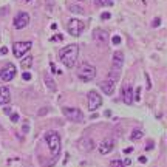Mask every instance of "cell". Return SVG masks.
Segmentation results:
<instances>
[{
  "instance_id": "9",
  "label": "cell",
  "mask_w": 167,
  "mask_h": 167,
  "mask_svg": "<svg viewBox=\"0 0 167 167\" xmlns=\"http://www.w3.org/2000/svg\"><path fill=\"white\" fill-rule=\"evenodd\" d=\"M16 76V67L13 63H8V65H5L2 70H0V79L3 80V82H11Z\"/></svg>"
},
{
  "instance_id": "21",
  "label": "cell",
  "mask_w": 167,
  "mask_h": 167,
  "mask_svg": "<svg viewBox=\"0 0 167 167\" xmlns=\"http://www.w3.org/2000/svg\"><path fill=\"white\" fill-rule=\"evenodd\" d=\"M110 167H125V166H124V163L119 159H113L110 163Z\"/></svg>"
},
{
  "instance_id": "35",
  "label": "cell",
  "mask_w": 167,
  "mask_h": 167,
  "mask_svg": "<svg viewBox=\"0 0 167 167\" xmlns=\"http://www.w3.org/2000/svg\"><path fill=\"white\" fill-rule=\"evenodd\" d=\"M80 2H82V0H80Z\"/></svg>"
},
{
  "instance_id": "10",
  "label": "cell",
  "mask_w": 167,
  "mask_h": 167,
  "mask_svg": "<svg viewBox=\"0 0 167 167\" xmlns=\"http://www.w3.org/2000/svg\"><path fill=\"white\" fill-rule=\"evenodd\" d=\"M101 105H102L101 94H98L96 91H90L88 93V110L90 111H96Z\"/></svg>"
},
{
  "instance_id": "6",
  "label": "cell",
  "mask_w": 167,
  "mask_h": 167,
  "mask_svg": "<svg viewBox=\"0 0 167 167\" xmlns=\"http://www.w3.org/2000/svg\"><path fill=\"white\" fill-rule=\"evenodd\" d=\"M31 47H33V42L30 40H25V42H16L13 45V53L16 57H23L26 53L31 50Z\"/></svg>"
},
{
  "instance_id": "23",
  "label": "cell",
  "mask_w": 167,
  "mask_h": 167,
  "mask_svg": "<svg viewBox=\"0 0 167 167\" xmlns=\"http://www.w3.org/2000/svg\"><path fill=\"white\" fill-rule=\"evenodd\" d=\"M51 40H53V42H59V40H63V36H62V34H56V36H53V37H51Z\"/></svg>"
},
{
  "instance_id": "4",
  "label": "cell",
  "mask_w": 167,
  "mask_h": 167,
  "mask_svg": "<svg viewBox=\"0 0 167 167\" xmlns=\"http://www.w3.org/2000/svg\"><path fill=\"white\" fill-rule=\"evenodd\" d=\"M62 113H63V116H65L68 121H71V122H82L85 119L84 113L79 109H74V107H63Z\"/></svg>"
},
{
  "instance_id": "5",
  "label": "cell",
  "mask_w": 167,
  "mask_h": 167,
  "mask_svg": "<svg viewBox=\"0 0 167 167\" xmlns=\"http://www.w3.org/2000/svg\"><path fill=\"white\" fill-rule=\"evenodd\" d=\"M84 28H85V23L79 19H71L67 25V31L70 33V36H73V37H78V36L82 34Z\"/></svg>"
},
{
  "instance_id": "25",
  "label": "cell",
  "mask_w": 167,
  "mask_h": 167,
  "mask_svg": "<svg viewBox=\"0 0 167 167\" xmlns=\"http://www.w3.org/2000/svg\"><path fill=\"white\" fill-rule=\"evenodd\" d=\"M159 25H161V19H159V17H156V19L153 20L152 26H153V28H156V26H159Z\"/></svg>"
},
{
  "instance_id": "24",
  "label": "cell",
  "mask_w": 167,
  "mask_h": 167,
  "mask_svg": "<svg viewBox=\"0 0 167 167\" xmlns=\"http://www.w3.org/2000/svg\"><path fill=\"white\" fill-rule=\"evenodd\" d=\"M110 17H111L110 13H102V14H101V19H102V20H109Z\"/></svg>"
},
{
  "instance_id": "3",
  "label": "cell",
  "mask_w": 167,
  "mask_h": 167,
  "mask_svg": "<svg viewBox=\"0 0 167 167\" xmlns=\"http://www.w3.org/2000/svg\"><path fill=\"white\" fill-rule=\"evenodd\" d=\"M94 76H96V68L91 65V63L84 62L82 65L79 67V70H78V78H79L80 80H84V82L93 80Z\"/></svg>"
},
{
  "instance_id": "17",
  "label": "cell",
  "mask_w": 167,
  "mask_h": 167,
  "mask_svg": "<svg viewBox=\"0 0 167 167\" xmlns=\"http://www.w3.org/2000/svg\"><path fill=\"white\" fill-rule=\"evenodd\" d=\"M33 61H34L33 56H25L22 61H20V67H22L23 70H28L31 65H33Z\"/></svg>"
},
{
  "instance_id": "8",
  "label": "cell",
  "mask_w": 167,
  "mask_h": 167,
  "mask_svg": "<svg viewBox=\"0 0 167 167\" xmlns=\"http://www.w3.org/2000/svg\"><path fill=\"white\" fill-rule=\"evenodd\" d=\"M122 65H124V54H122V51H115L113 59H111V70H113V73H115V79L118 76V73H119V70L122 68Z\"/></svg>"
},
{
  "instance_id": "2",
  "label": "cell",
  "mask_w": 167,
  "mask_h": 167,
  "mask_svg": "<svg viewBox=\"0 0 167 167\" xmlns=\"http://www.w3.org/2000/svg\"><path fill=\"white\" fill-rule=\"evenodd\" d=\"M45 141L48 144V149H50L51 155L54 158L59 156V153H61V136L56 132H48L45 135Z\"/></svg>"
},
{
  "instance_id": "18",
  "label": "cell",
  "mask_w": 167,
  "mask_h": 167,
  "mask_svg": "<svg viewBox=\"0 0 167 167\" xmlns=\"http://www.w3.org/2000/svg\"><path fill=\"white\" fill-rule=\"evenodd\" d=\"M45 85L48 87V90H51V91H56V90H57L56 82H54L51 78H48V76H45Z\"/></svg>"
},
{
  "instance_id": "16",
  "label": "cell",
  "mask_w": 167,
  "mask_h": 167,
  "mask_svg": "<svg viewBox=\"0 0 167 167\" xmlns=\"http://www.w3.org/2000/svg\"><path fill=\"white\" fill-rule=\"evenodd\" d=\"M80 149L85 150V152H90V150L94 149V142L91 141L90 138H85V139H82V141H80Z\"/></svg>"
},
{
  "instance_id": "32",
  "label": "cell",
  "mask_w": 167,
  "mask_h": 167,
  "mask_svg": "<svg viewBox=\"0 0 167 167\" xmlns=\"http://www.w3.org/2000/svg\"><path fill=\"white\" fill-rule=\"evenodd\" d=\"M153 149V142H149V145H145V150H152Z\"/></svg>"
},
{
  "instance_id": "12",
  "label": "cell",
  "mask_w": 167,
  "mask_h": 167,
  "mask_svg": "<svg viewBox=\"0 0 167 167\" xmlns=\"http://www.w3.org/2000/svg\"><path fill=\"white\" fill-rule=\"evenodd\" d=\"M93 39L98 42V44H107V42L110 40V36H109V33H107L105 30L98 28V30L93 31Z\"/></svg>"
},
{
  "instance_id": "26",
  "label": "cell",
  "mask_w": 167,
  "mask_h": 167,
  "mask_svg": "<svg viewBox=\"0 0 167 167\" xmlns=\"http://www.w3.org/2000/svg\"><path fill=\"white\" fill-rule=\"evenodd\" d=\"M70 9L74 11V13H84V9H80L79 6H70Z\"/></svg>"
},
{
  "instance_id": "34",
  "label": "cell",
  "mask_w": 167,
  "mask_h": 167,
  "mask_svg": "<svg viewBox=\"0 0 167 167\" xmlns=\"http://www.w3.org/2000/svg\"><path fill=\"white\" fill-rule=\"evenodd\" d=\"M124 152H125V153H132V152H133V149H132V147H127L125 150H124Z\"/></svg>"
},
{
  "instance_id": "15",
  "label": "cell",
  "mask_w": 167,
  "mask_h": 167,
  "mask_svg": "<svg viewBox=\"0 0 167 167\" xmlns=\"http://www.w3.org/2000/svg\"><path fill=\"white\" fill-rule=\"evenodd\" d=\"M11 101V90L8 87H0V105H6Z\"/></svg>"
},
{
  "instance_id": "28",
  "label": "cell",
  "mask_w": 167,
  "mask_h": 167,
  "mask_svg": "<svg viewBox=\"0 0 167 167\" xmlns=\"http://www.w3.org/2000/svg\"><path fill=\"white\" fill-rule=\"evenodd\" d=\"M11 121L13 122H17L19 121V115H17V113H13V115H11Z\"/></svg>"
},
{
  "instance_id": "27",
  "label": "cell",
  "mask_w": 167,
  "mask_h": 167,
  "mask_svg": "<svg viewBox=\"0 0 167 167\" xmlns=\"http://www.w3.org/2000/svg\"><path fill=\"white\" fill-rule=\"evenodd\" d=\"M22 130H23V133H28V130H30V124H28V121H25V125L22 127Z\"/></svg>"
},
{
  "instance_id": "14",
  "label": "cell",
  "mask_w": 167,
  "mask_h": 167,
  "mask_svg": "<svg viewBox=\"0 0 167 167\" xmlns=\"http://www.w3.org/2000/svg\"><path fill=\"white\" fill-rule=\"evenodd\" d=\"M121 94H122L124 104H127V105H132L133 104V88L130 87V85H124Z\"/></svg>"
},
{
  "instance_id": "11",
  "label": "cell",
  "mask_w": 167,
  "mask_h": 167,
  "mask_svg": "<svg viewBox=\"0 0 167 167\" xmlns=\"http://www.w3.org/2000/svg\"><path fill=\"white\" fill-rule=\"evenodd\" d=\"M113 149H115V139H111V138H105L98 147L101 155H109Z\"/></svg>"
},
{
  "instance_id": "33",
  "label": "cell",
  "mask_w": 167,
  "mask_h": 167,
  "mask_svg": "<svg viewBox=\"0 0 167 167\" xmlns=\"http://www.w3.org/2000/svg\"><path fill=\"white\" fill-rule=\"evenodd\" d=\"M130 163H132V161H130V159H128V158H127L125 161H124V166H125V167H127V166H130Z\"/></svg>"
},
{
  "instance_id": "31",
  "label": "cell",
  "mask_w": 167,
  "mask_h": 167,
  "mask_svg": "<svg viewBox=\"0 0 167 167\" xmlns=\"http://www.w3.org/2000/svg\"><path fill=\"white\" fill-rule=\"evenodd\" d=\"M139 163L145 164V163H147V158H145V156H139Z\"/></svg>"
},
{
  "instance_id": "19",
  "label": "cell",
  "mask_w": 167,
  "mask_h": 167,
  "mask_svg": "<svg viewBox=\"0 0 167 167\" xmlns=\"http://www.w3.org/2000/svg\"><path fill=\"white\" fill-rule=\"evenodd\" d=\"M142 136H144L142 130H133V133L130 135V139H132V141H138V139H141Z\"/></svg>"
},
{
  "instance_id": "20",
  "label": "cell",
  "mask_w": 167,
  "mask_h": 167,
  "mask_svg": "<svg viewBox=\"0 0 167 167\" xmlns=\"http://www.w3.org/2000/svg\"><path fill=\"white\" fill-rule=\"evenodd\" d=\"M96 6H111L113 0H94Z\"/></svg>"
},
{
  "instance_id": "29",
  "label": "cell",
  "mask_w": 167,
  "mask_h": 167,
  "mask_svg": "<svg viewBox=\"0 0 167 167\" xmlns=\"http://www.w3.org/2000/svg\"><path fill=\"white\" fill-rule=\"evenodd\" d=\"M22 78H23L25 80H30V79H31V74H30L28 71H25V73L22 74Z\"/></svg>"
},
{
  "instance_id": "22",
  "label": "cell",
  "mask_w": 167,
  "mask_h": 167,
  "mask_svg": "<svg viewBox=\"0 0 167 167\" xmlns=\"http://www.w3.org/2000/svg\"><path fill=\"white\" fill-rule=\"evenodd\" d=\"M111 42H113V45H119L121 42H122V39H121L119 36H113L111 37Z\"/></svg>"
},
{
  "instance_id": "7",
  "label": "cell",
  "mask_w": 167,
  "mask_h": 167,
  "mask_svg": "<svg viewBox=\"0 0 167 167\" xmlns=\"http://www.w3.org/2000/svg\"><path fill=\"white\" fill-rule=\"evenodd\" d=\"M28 23H30V14L23 13V11L17 13V16H16L14 20H13L14 28H17V30H23L25 26H28Z\"/></svg>"
},
{
  "instance_id": "1",
  "label": "cell",
  "mask_w": 167,
  "mask_h": 167,
  "mask_svg": "<svg viewBox=\"0 0 167 167\" xmlns=\"http://www.w3.org/2000/svg\"><path fill=\"white\" fill-rule=\"evenodd\" d=\"M78 56H79V47L76 44L67 45L65 48L61 50V53H59V59H61V62L67 68H73L74 65H76Z\"/></svg>"
},
{
  "instance_id": "30",
  "label": "cell",
  "mask_w": 167,
  "mask_h": 167,
  "mask_svg": "<svg viewBox=\"0 0 167 167\" xmlns=\"http://www.w3.org/2000/svg\"><path fill=\"white\" fill-rule=\"evenodd\" d=\"M6 53H8V48H6V47H2V48H0V54H2V56H5Z\"/></svg>"
},
{
  "instance_id": "13",
  "label": "cell",
  "mask_w": 167,
  "mask_h": 167,
  "mask_svg": "<svg viewBox=\"0 0 167 167\" xmlns=\"http://www.w3.org/2000/svg\"><path fill=\"white\" fill-rule=\"evenodd\" d=\"M115 87H116V82H115V79H105V80H102L101 82V88L102 91H104L105 94H113L115 93Z\"/></svg>"
}]
</instances>
